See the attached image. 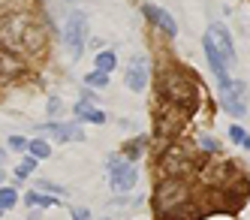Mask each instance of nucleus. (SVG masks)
<instances>
[{"mask_svg": "<svg viewBox=\"0 0 250 220\" xmlns=\"http://www.w3.org/2000/svg\"><path fill=\"white\" fill-rule=\"evenodd\" d=\"M0 43L6 51H27V54H42L45 51V30L37 18L30 15H6L0 18Z\"/></svg>", "mask_w": 250, "mask_h": 220, "instance_id": "obj_1", "label": "nucleus"}, {"mask_svg": "<svg viewBox=\"0 0 250 220\" xmlns=\"http://www.w3.org/2000/svg\"><path fill=\"white\" fill-rule=\"evenodd\" d=\"M160 97H163L175 112L193 115L199 106V88H196L193 76L184 69H166L160 76Z\"/></svg>", "mask_w": 250, "mask_h": 220, "instance_id": "obj_2", "label": "nucleus"}, {"mask_svg": "<svg viewBox=\"0 0 250 220\" xmlns=\"http://www.w3.org/2000/svg\"><path fill=\"white\" fill-rule=\"evenodd\" d=\"M190 202V184L187 178H163L154 190V211L157 217H163L175 208H181Z\"/></svg>", "mask_w": 250, "mask_h": 220, "instance_id": "obj_3", "label": "nucleus"}, {"mask_svg": "<svg viewBox=\"0 0 250 220\" xmlns=\"http://www.w3.org/2000/svg\"><path fill=\"white\" fill-rule=\"evenodd\" d=\"M84 40H87V15L84 12H73L63 24V45L69 58H82L84 51Z\"/></svg>", "mask_w": 250, "mask_h": 220, "instance_id": "obj_4", "label": "nucleus"}, {"mask_svg": "<svg viewBox=\"0 0 250 220\" xmlns=\"http://www.w3.org/2000/svg\"><path fill=\"white\" fill-rule=\"evenodd\" d=\"M193 166L196 163L184 145H169L163 151V160H160V169H163L166 178H187L193 172Z\"/></svg>", "mask_w": 250, "mask_h": 220, "instance_id": "obj_5", "label": "nucleus"}, {"mask_svg": "<svg viewBox=\"0 0 250 220\" xmlns=\"http://www.w3.org/2000/svg\"><path fill=\"white\" fill-rule=\"evenodd\" d=\"M109 175H112V187L121 190V193L133 190V187H136V178H139V172H136L133 163L124 160V157H118V154L109 160Z\"/></svg>", "mask_w": 250, "mask_h": 220, "instance_id": "obj_6", "label": "nucleus"}, {"mask_svg": "<svg viewBox=\"0 0 250 220\" xmlns=\"http://www.w3.org/2000/svg\"><path fill=\"white\" fill-rule=\"evenodd\" d=\"M148 76H151V66H148V58L145 54H136V58H130V66H127V76H124V82H127L130 90H145L148 88Z\"/></svg>", "mask_w": 250, "mask_h": 220, "instance_id": "obj_7", "label": "nucleus"}, {"mask_svg": "<svg viewBox=\"0 0 250 220\" xmlns=\"http://www.w3.org/2000/svg\"><path fill=\"white\" fill-rule=\"evenodd\" d=\"M208 40L214 43V48L220 51V58H223L226 64H235V45H232V36H229V30H226L220 22H214V24L208 27Z\"/></svg>", "mask_w": 250, "mask_h": 220, "instance_id": "obj_8", "label": "nucleus"}, {"mask_svg": "<svg viewBox=\"0 0 250 220\" xmlns=\"http://www.w3.org/2000/svg\"><path fill=\"white\" fill-rule=\"evenodd\" d=\"M223 106L229 109V115L244 118L247 115V85L244 82H232V88L223 94Z\"/></svg>", "mask_w": 250, "mask_h": 220, "instance_id": "obj_9", "label": "nucleus"}, {"mask_svg": "<svg viewBox=\"0 0 250 220\" xmlns=\"http://www.w3.org/2000/svg\"><path fill=\"white\" fill-rule=\"evenodd\" d=\"M142 12H145L148 18H151V22L160 27V30H163L166 36H178V24H175V18L166 12V9H157V6H145V9H142Z\"/></svg>", "mask_w": 250, "mask_h": 220, "instance_id": "obj_10", "label": "nucleus"}, {"mask_svg": "<svg viewBox=\"0 0 250 220\" xmlns=\"http://www.w3.org/2000/svg\"><path fill=\"white\" fill-rule=\"evenodd\" d=\"M42 130H48V133H55L61 142H82L84 136H82V130L76 124H45Z\"/></svg>", "mask_w": 250, "mask_h": 220, "instance_id": "obj_11", "label": "nucleus"}, {"mask_svg": "<svg viewBox=\"0 0 250 220\" xmlns=\"http://www.w3.org/2000/svg\"><path fill=\"white\" fill-rule=\"evenodd\" d=\"M21 69H24V64L15 58L12 51L0 48V72H6V76H21Z\"/></svg>", "mask_w": 250, "mask_h": 220, "instance_id": "obj_12", "label": "nucleus"}, {"mask_svg": "<svg viewBox=\"0 0 250 220\" xmlns=\"http://www.w3.org/2000/svg\"><path fill=\"white\" fill-rule=\"evenodd\" d=\"M160 220H199V211H196V205H181V208H175V211H169V214H163Z\"/></svg>", "mask_w": 250, "mask_h": 220, "instance_id": "obj_13", "label": "nucleus"}, {"mask_svg": "<svg viewBox=\"0 0 250 220\" xmlns=\"http://www.w3.org/2000/svg\"><path fill=\"white\" fill-rule=\"evenodd\" d=\"M115 66H118V54H115V51H100V54H97V72L112 76Z\"/></svg>", "mask_w": 250, "mask_h": 220, "instance_id": "obj_14", "label": "nucleus"}, {"mask_svg": "<svg viewBox=\"0 0 250 220\" xmlns=\"http://www.w3.org/2000/svg\"><path fill=\"white\" fill-rule=\"evenodd\" d=\"M27 151H30V157H37V160H45V157L51 154V148H48L45 139H33V142H27Z\"/></svg>", "mask_w": 250, "mask_h": 220, "instance_id": "obj_15", "label": "nucleus"}, {"mask_svg": "<svg viewBox=\"0 0 250 220\" xmlns=\"http://www.w3.org/2000/svg\"><path fill=\"white\" fill-rule=\"evenodd\" d=\"M15 202H19V193H15V187H0V208H12Z\"/></svg>", "mask_w": 250, "mask_h": 220, "instance_id": "obj_16", "label": "nucleus"}, {"mask_svg": "<svg viewBox=\"0 0 250 220\" xmlns=\"http://www.w3.org/2000/svg\"><path fill=\"white\" fill-rule=\"evenodd\" d=\"M229 139L235 142V145H241L244 151H250V136L241 130V127H229Z\"/></svg>", "mask_w": 250, "mask_h": 220, "instance_id": "obj_17", "label": "nucleus"}, {"mask_svg": "<svg viewBox=\"0 0 250 220\" xmlns=\"http://www.w3.org/2000/svg\"><path fill=\"white\" fill-rule=\"evenodd\" d=\"M24 202H27V205H42V208H45V205H55V199H51V196H42V193H37V190H30V193L24 196Z\"/></svg>", "mask_w": 250, "mask_h": 220, "instance_id": "obj_18", "label": "nucleus"}, {"mask_svg": "<svg viewBox=\"0 0 250 220\" xmlns=\"http://www.w3.org/2000/svg\"><path fill=\"white\" fill-rule=\"evenodd\" d=\"M199 148L208 151V154H217V151H220V145L214 142V136H205V133H202V136H199Z\"/></svg>", "mask_w": 250, "mask_h": 220, "instance_id": "obj_19", "label": "nucleus"}, {"mask_svg": "<svg viewBox=\"0 0 250 220\" xmlns=\"http://www.w3.org/2000/svg\"><path fill=\"white\" fill-rule=\"evenodd\" d=\"M84 82H87V85H100V88H105V85H109V76H105V72H87Z\"/></svg>", "mask_w": 250, "mask_h": 220, "instance_id": "obj_20", "label": "nucleus"}, {"mask_svg": "<svg viewBox=\"0 0 250 220\" xmlns=\"http://www.w3.org/2000/svg\"><path fill=\"white\" fill-rule=\"evenodd\" d=\"M139 151H142V139H139V142H130V145H124V157H127L130 163L139 157Z\"/></svg>", "mask_w": 250, "mask_h": 220, "instance_id": "obj_21", "label": "nucleus"}, {"mask_svg": "<svg viewBox=\"0 0 250 220\" xmlns=\"http://www.w3.org/2000/svg\"><path fill=\"white\" fill-rule=\"evenodd\" d=\"M37 187H40V190H48V193H55V196H66V187H58V184H51V181H37Z\"/></svg>", "mask_w": 250, "mask_h": 220, "instance_id": "obj_22", "label": "nucleus"}, {"mask_svg": "<svg viewBox=\"0 0 250 220\" xmlns=\"http://www.w3.org/2000/svg\"><path fill=\"white\" fill-rule=\"evenodd\" d=\"M33 169H37V157H27V160H21L19 163V175L24 178V175H30Z\"/></svg>", "mask_w": 250, "mask_h": 220, "instance_id": "obj_23", "label": "nucleus"}, {"mask_svg": "<svg viewBox=\"0 0 250 220\" xmlns=\"http://www.w3.org/2000/svg\"><path fill=\"white\" fill-rule=\"evenodd\" d=\"M84 121H91V124H105V115L100 112V109H91V112H87V118Z\"/></svg>", "mask_w": 250, "mask_h": 220, "instance_id": "obj_24", "label": "nucleus"}, {"mask_svg": "<svg viewBox=\"0 0 250 220\" xmlns=\"http://www.w3.org/2000/svg\"><path fill=\"white\" fill-rule=\"evenodd\" d=\"M9 148H12V151H24V148H27V139L12 136V139H9Z\"/></svg>", "mask_w": 250, "mask_h": 220, "instance_id": "obj_25", "label": "nucleus"}, {"mask_svg": "<svg viewBox=\"0 0 250 220\" xmlns=\"http://www.w3.org/2000/svg\"><path fill=\"white\" fill-rule=\"evenodd\" d=\"M87 112H91V106H87V103L82 100V103L76 106V118H79V121H84V118H87Z\"/></svg>", "mask_w": 250, "mask_h": 220, "instance_id": "obj_26", "label": "nucleus"}, {"mask_svg": "<svg viewBox=\"0 0 250 220\" xmlns=\"http://www.w3.org/2000/svg\"><path fill=\"white\" fill-rule=\"evenodd\" d=\"M73 220H91V211L87 208H73Z\"/></svg>", "mask_w": 250, "mask_h": 220, "instance_id": "obj_27", "label": "nucleus"}, {"mask_svg": "<svg viewBox=\"0 0 250 220\" xmlns=\"http://www.w3.org/2000/svg\"><path fill=\"white\" fill-rule=\"evenodd\" d=\"M58 109H61V100L51 97V100H48V115H58Z\"/></svg>", "mask_w": 250, "mask_h": 220, "instance_id": "obj_28", "label": "nucleus"}, {"mask_svg": "<svg viewBox=\"0 0 250 220\" xmlns=\"http://www.w3.org/2000/svg\"><path fill=\"white\" fill-rule=\"evenodd\" d=\"M3 178H6V175H3V166H0V184H3Z\"/></svg>", "mask_w": 250, "mask_h": 220, "instance_id": "obj_29", "label": "nucleus"}, {"mask_svg": "<svg viewBox=\"0 0 250 220\" xmlns=\"http://www.w3.org/2000/svg\"><path fill=\"white\" fill-rule=\"evenodd\" d=\"M0 163H3V148H0Z\"/></svg>", "mask_w": 250, "mask_h": 220, "instance_id": "obj_30", "label": "nucleus"}, {"mask_svg": "<svg viewBox=\"0 0 250 220\" xmlns=\"http://www.w3.org/2000/svg\"><path fill=\"white\" fill-rule=\"evenodd\" d=\"M0 214H3V208H0Z\"/></svg>", "mask_w": 250, "mask_h": 220, "instance_id": "obj_31", "label": "nucleus"}]
</instances>
